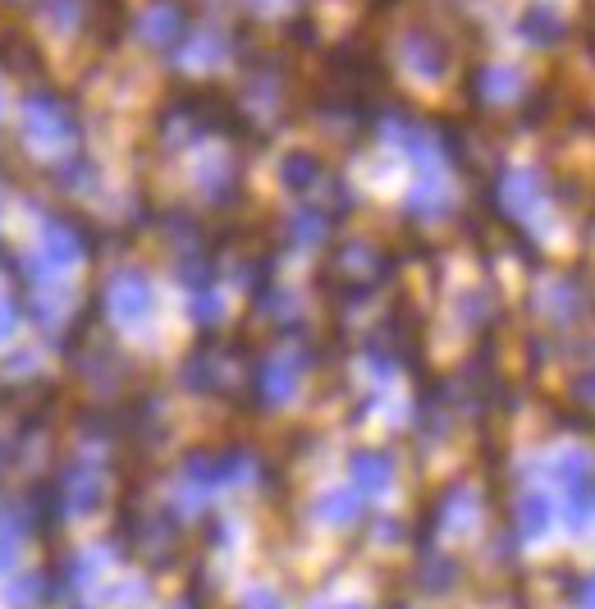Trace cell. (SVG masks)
<instances>
[{"label":"cell","mask_w":595,"mask_h":609,"mask_svg":"<svg viewBox=\"0 0 595 609\" xmlns=\"http://www.w3.org/2000/svg\"><path fill=\"white\" fill-rule=\"evenodd\" d=\"M522 532H527V536H545V532H550V500L531 495V500L522 504Z\"/></svg>","instance_id":"1"},{"label":"cell","mask_w":595,"mask_h":609,"mask_svg":"<svg viewBox=\"0 0 595 609\" xmlns=\"http://www.w3.org/2000/svg\"><path fill=\"white\" fill-rule=\"evenodd\" d=\"M582 605L595 609V577H586V582H582Z\"/></svg>","instance_id":"2"}]
</instances>
